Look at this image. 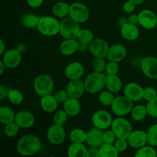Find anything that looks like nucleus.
<instances>
[{
	"mask_svg": "<svg viewBox=\"0 0 157 157\" xmlns=\"http://www.w3.org/2000/svg\"><path fill=\"white\" fill-rule=\"evenodd\" d=\"M0 66H1V70H0V75H2L3 73H4L5 68L6 67V64H4V62L2 61V60L0 61Z\"/></svg>",
	"mask_w": 157,
	"mask_h": 157,
	"instance_id": "6e6d98bb",
	"label": "nucleus"
},
{
	"mask_svg": "<svg viewBox=\"0 0 157 157\" xmlns=\"http://www.w3.org/2000/svg\"><path fill=\"white\" fill-rule=\"evenodd\" d=\"M136 157H156L157 152L155 147L150 145H145L140 148L137 149V151L135 153Z\"/></svg>",
	"mask_w": 157,
	"mask_h": 157,
	"instance_id": "72a5a7b5",
	"label": "nucleus"
},
{
	"mask_svg": "<svg viewBox=\"0 0 157 157\" xmlns=\"http://www.w3.org/2000/svg\"><path fill=\"white\" fill-rule=\"evenodd\" d=\"M68 114L65 112V110H59L55 111V114L53 115V122L55 124L60 126H64L67 122L68 119Z\"/></svg>",
	"mask_w": 157,
	"mask_h": 157,
	"instance_id": "58836bf2",
	"label": "nucleus"
},
{
	"mask_svg": "<svg viewBox=\"0 0 157 157\" xmlns=\"http://www.w3.org/2000/svg\"><path fill=\"white\" fill-rule=\"evenodd\" d=\"M91 121L94 127L102 130H106L110 128L113 120L111 114L108 111L99 110L94 113Z\"/></svg>",
	"mask_w": 157,
	"mask_h": 157,
	"instance_id": "1a4fd4ad",
	"label": "nucleus"
},
{
	"mask_svg": "<svg viewBox=\"0 0 157 157\" xmlns=\"http://www.w3.org/2000/svg\"><path fill=\"white\" fill-rule=\"evenodd\" d=\"M104 130L93 127L87 132V139L86 144L89 147H100L104 144Z\"/></svg>",
	"mask_w": 157,
	"mask_h": 157,
	"instance_id": "aec40b11",
	"label": "nucleus"
},
{
	"mask_svg": "<svg viewBox=\"0 0 157 157\" xmlns=\"http://www.w3.org/2000/svg\"><path fill=\"white\" fill-rule=\"evenodd\" d=\"M114 99L115 97L113 96V93L109 91L108 90H101L99 94V96H98V101H99V102L103 106H106V107L111 106Z\"/></svg>",
	"mask_w": 157,
	"mask_h": 157,
	"instance_id": "e433bc0d",
	"label": "nucleus"
},
{
	"mask_svg": "<svg viewBox=\"0 0 157 157\" xmlns=\"http://www.w3.org/2000/svg\"><path fill=\"white\" fill-rule=\"evenodd\" d=\"M106 75L104 73L93 71L89 74L84 80L86 92L95 94L101 92L105 87Z\"/></svg>",
	"mask_w": 157,
	"mask_h": 157,
	"instance_id": "f03ea898",
	"label": "nucleus"
},
{
	"mask_svg": "<svg viewBox=\"0 0 157 157\" xmlns=\"http://www.w3.org/2000/svg\"><path fill=\"white\" fill-rule=\"evenodd\" d=\"M66 90L70 98H76V99H80L86 91L84 83L80 79L69 80Z\"/></svg>",
	"mask_w": 157,
	"mask_h": 157,
	"instance_id": "a211bd4d",
	"label": "nucleus"
},
{
	"mask_svg": "<svg viewBox=\"0 0 157 157\" xmlns=\"http://www.w3.org/2000/svg\"><path fill=\"white\" fill-rule=\"evenodd\" d=\"M37 29L38 32L44 36H55L60 32V21L55 17H41Z\"/></svg>",
	"mask_w": 157,
	"mask_h": 157,
	"instance_id": "20e7f679",
	"label": "nucleus"
},
{
	"mask_svg": "<svg viewBox=\"0 0 157 157\" xmlns=\"http://www.w3.org/2000/svg\"><path fill=\"white\" fill-rule=\"evenodd\" d=\"M69 16L79 23H84L89 19L90 12L84 3L75 2L70 5Z\"/></svg>",
	"mask_w": 157,
	"mask_h": 157,
	"instance_id": "6e6552de",
	"label": "nucleus"
},
{
	"mask_svg": "<svg viewBox=\"0 0 157 157\" xmlns=\"http://www.w3.org/2000/svg\"><path fill=\"white\" fill-rule=\"evenodd\" d=\"M15 122L22 129H29L34 126L35 118L33 113L29 110H21L15 114Z\"/></svg>",
	"mask_w": 157,
	"mask_h": 157,
	"instance_id": "f3484780",
	"label": "nucleus"
},
{
	"mask_svg": "<svg viewBox=\"0 0 157 157\" xmlns=\"http://www.w3.org/2000/svg\"><path fill=\"white\" fill-rule=\"evenodd\" d=\"M69 138L71 143H85L87 139V132L80 128H75L70 132Z\"/></svg>",
	"mask_w": 157,
	"mask_h": 157,
	"instance_id": "473e14b6",
	"label": "nucleus"
},
{
	"mask_svg": "<svg viewBox=\"0 0 157 157\" xmlns=\"http://www.w3.org/2000/svg\"><path fill=\"white\" fill-rule=\"evenodd\" d=\"M33 88L35 93L41 97L51 94L55 88V81L50 75L41 74L34 80Z\"/></svg>",
	"mask_w": 157,
	"mask_h": 157,
	"instance_id": "7ed1b4c3",
	"label": "nucleus"
},
{
	"mask_svg": "<svg viewBox=\"0 0 157 157\" xmlns=\"http://www.w3.org/2000/svg\"><path fill=\"white\" fill-rule=\"evenodd\" d=\"M0 44H1V45H0V48H0V55H2L6 52V44H5L4 41L2 39H0Z\"/></svg>",
	"mask_w": 157,
	"mask_h": 157,
	"instance_id": "5fc2aeb1",
	"label": "nucleus"
},
{
	"mask_svg": "<svg viewBox=\"0 0 157 157\" xmlns=\"http://www.w3.org/2000/svg\"><path fill=\"white\" fill-rule=\"evenodd\" d=\"M103 139H104V144H113L115 141H116L117 136L116 135H115V133L113 132V130L110 129V130H106V131L104 132V136H103Z\"/></svg>",
	"mask_w": 157,
	"mask_h": 157,
	"instance_id": "de8ad7c7",
	"label": "nucleus"
},
{
	"mask_svg": "<svg viewBox=\"0 0 157 157\" xmlns=\"http://www.w3.org/2000/svg\"><path fill=\"white\" fill-rule=\"evenodd\" d=\"M139 25L144 29H153L157 26V15L150 9H144L138 14Z\"/></svg>",
	"mask_w": 157,
	"mask_h": 157,
	"instance_id": "ddd939ff",
	"label": "nucleus"
},
{
	"mask_svg": "<svg viewBox=\"0 0 157 157\" xmlns=\"http://www.w3.org/2000/svg\"><path fill=\"white\" fill-rule=\"evenodd\" d=\"M40 105L41 109L46 113H54L56 111L58 106V102L57 101L55 95L51 94L42 96L40 101Z\"/></svg>",
	"mask_w": 157,
	"mask_h": 157,
	"instance_id": "393cba45",
	"label": "nucleus"
},
{
	"mask_svg": "<svg viewBox=\"0 0 157 157\" xmlns=\"http://www.w3.org/2000/svg\"><path fill=\"white\" fill-rule=\"evenodd\" d=\"M130 1H131L132 2L134 3V4L136 5V6H139V5L142 4V3L144 2L145 1V0H130Z\"/></svg>",
	"mask_w": 157,
	"mask_h": 157,
	"instance_id": "4d7b16f0",
	"label": "nucleus"
},
{
	"mask_svg": "<svg viewBox=\"0 0 157 157\" xmlns=\"http://www.w3.org/2000/svg\"><path fill=\"white\" fill-rule=\"evenodd\" d=\"M87 149L84 143H72L67 149L69 157H86Z\"/></svg>",
	"mask_w": 157,
	"mask_h": 157,
	"instance_id": "bb28decb",
	"label": "nucleus"
},
{
	"mask_svg": "<svg viewBox=\"0 0 157 157\" xmlns=\"http://www.w3.org/2000/svg\"><path fill=\"white\" fill-rule=\"evenodd\" d=\"M15 114L12 108L6 106H2L0 107V122L3 125L9 124L15 121Z\"/></svg>",
	"mask_w": 157,
	"mask_h": 157,
	"instance_id": "c85d7f7f",
	"label": "nucleus"
},
{
	"mask_svg": "<svg viewBox=\"0 0 157 157\" xmlns=\"http://www.w3.org/2000/svg\"><path fill=\"white\" fill-rule=\"evenodd\" d=\"M120 71L119 63L116 61H109L108 63H107L106 66L105 72L107 75H117V73Z\"/></svg>",
	"mask_w": 157,
	"mask_h": 157,
	"instance_id": "37998d69",
	"label": "nucleus"
},
{
	"mask_svg": "<svg viewBox=\"0 0 157 157\" xmlns=\"http://www.w3.org/2000/svg\"><path fill=\"white\" fill-rule=\"evenodd\" d=\"M94 39V33L91 30L88 29H81L78 36V40L82 44H90Z\"/></svg>",
	"mask_w": 157,
	"mask_h": 157,
	"instance_id": "c9c22d12",
	"label": "nucleus"
},
{
	"mask_svg": "<svg viewBox=\"0 0 157 157\" xmlns=\"http://www.w3.org/2000/svg\"><path fill=\"white\" fill-rule=\"evenodd\" d=\"M22 56L18 49L12 48L6 51L2 55V61L8 68H15L17 67L21 63Z\"/></svg>",
	"mask_w": 157,
	"mask_h": 157,
	"instance_id": "4468645a",
	"label": "nucleus"
},
{
	"mask_svg": "<svg viewBox=\"0 0 157 157\" xmlns=\"http://www.w3.org/2000/svg\"><path fill=\"white\" fill-rule=\"evenodd\" d=\"M100 156L101 157H117L120 152L115 147L114 144H103L99 147Z\"/></svg>",
	"mask_w": 157,
	"mask_h": 157,
	"instance_id": "2f4dec72",
	"label": "nucleus"
},
{
	"mask_svg": "<svg viewBox=\"0 0 157 157\" xmlns=\"http://www.w3.org/2000/svg\"><path fill=\"white\" fill-rule=\"evenodd\" d=\"M157 96V91L156 89L153 87H147L144 88V93H143V99L147 101L153 100Z\"/></svg>",
	"mask_w": 157,
	"mask_h": 157,
	"instance_id": "c03bdc74",
	"label": "nucleus"
},
{
	"mask_svg": "<svg viewBox=\"0 0 157 157\" xmlns=\"http://www.w3.org/2000/svg\"><path fill=\"white\" fill-rule=\"evenodd\" d=\"M86 157H101L99 147H90V148L87 149Z\"/></svg>",
	"mask_w": 157,
	"mask_h": 157,
	"instance_id": "8fccbe9b",
	"label": "nucleus"
},
{
	"mask_svg": "<svg viewBox=\"0 0 157 157\" xmlns=\"http://www.w3.org/2000/svg\"><path fill=\"white\" fill-rule=\"evenodd\" d=\"M144 88L139 84L130 82L126 84L124 88V95L131 100L133 102H137L143 99Z\"/></svg>",
	"mask_w": 157,
	"mask_h": 157,
	"instance_id": "2eb2a0df",
	"label": "nucleus"
},
{
	"mask_svg": "<svg viewBox=\"0 0 157 157\" xmlns=\"http://www.w3.org/2000/svg\"><path fill=\"white\" fill-rule=\"evenodd\" d=\"M147 133L148 144L155 147H157V124L150 126Z\"/></svg>",
	"mask_w": 157,
	"mask_h": 157,
	"instance_id": "ea45409f",
	"label": "nucleus"
},
{
	"mask_svg": "<svg viewBox=\"0 0 157 157\" xmlns=\"http://www.w3.org/2000/svg\"><path fill=\"white\" fill-rule=\"evenodd\" d=\"M80 42L76 38H65L59 46V51L64 56L74 55L79 49Z\"/></svg>",
	"mask_w": 157,
	"mask_h": 157,
	"instance_id": "4be33fe9",
	"label": "nucleus"
},
{
	"mask_svg": "<svg viewBox=\"0 0 157 157\" xmlns=\"http://www.w3.org/2000/svg\"><path fill=\"white\" fill-rule=\"evenodd\" d=\"M54 95H55V98H56L58 104H64L70 98L67 90H58L55 92Z\"/></svg>",
	"mask_w": 157,
	"mask_h": 157,
	"instance_id": "49530a36",
	"label": "nucleus"
},
{
	"mask_svg": "<svg viewBox=\"0 0 157 157\" xmlns=\"http://www.w3.org/2000/svg\"><path fill=\"white\" fill-rule=\"evenodd\" d=\"M63 109L69 117H76L80 113L81 110V105L79 99L69 98L63 104Z\"/></svg>",
	"mask_w": 157,
	"mask_h": 157,
	"instance_id": "a878e982",
	"label": "nucleus"
},
{
	"mask_svg": "<svg viewBox=\"0 0 157 157\" xmlns=\"http://www.w3.org/2000/svg\"><path fill=\"white\" fill-rule=\"evenodd\" d=\"M140 68L143 74L150 79H157V58L147 56L141 60Z\"/></svg>",
	"mask_w": 157,
	"mask_h": 157,
	"instance_id": "9b49d317",
	"label": "nucleus"
},
{
	"mask_svg": "<svg viewBox=\"0 0 157 157\" xmlns=\"http://www.w3.org/2000/svg\"><path fill=\"white\" fill-rule=\"evenodd\" d=\"M123 9H124V12H125L126 13H133L135 11V9H136V5L133 2H132L131 1H130V0H127V1L124 4Z\"/></svg>",
	"mask_w": 157,
	"mask_h": 157,
	"instance_id": "09e8293b",
	"label": "nucleus"
},
{
	"mask_svg": "<svg viewBox=\"0 0 157 157\" xmlns=\"http://www.w3.org/2000/svg\"><path fill=\"white\" fill-rule=\"evenodd\" d=\"M89 51L95 58H107L109 51L108 43L103 38H94L88 46Z\"/></svg>",
	"mask_w": 157,
	"mask_h": 157,
	"instance_id": "f8f14e48",
	"label": "nucleus"
},
{
	"mask_svg": "<svg viewBox=\"0 0 157 157\" xmlns=\"http://www.w3.org/2000/svg\"><path fill=\"white\" fill-rule=\"evenodd\" d=\"M127 56V49L121 44H114L110 46L107 58L108 61L121 62Z\"/></svg>",
	"mask_w": 157,
	"mask_h": 157,
	"instance_id": "412c9836",
	"label": "nucleus"
},
{
	"mask_svg": "<svg viewBox=\"0 0 157 157\" xmlns=\"http://www.w3.org/2000/svg\"><path fill=\"white\" fill-rule=\"evenodd\" d=\"M128 22L131 23V24H139V16L136 14H131L130 16L128 17Z\"/></svg>",
	"mask_w": 157,
	"mask_h": 157,
	"instance_id": "603ef678",
	"label": "nucleus"
},
{
	"mask_svg": "<svg viewBox=\"0 0 157 157\" xmlns=\"http://www.w3.org/2000/svg\"><path fill=\"white\" fill-rule=\"evenodd\" d=\"M80 23L75 21L70 16L62 18L60 21L59 34L64 38H76L78 39V34L81 31Z\"/></svg>",
	"mask_w": 157,
	"mask_h": 157,
	"instance_id": "39448f33",
	"label": "nucleus"
},
{
	"mask_svg": "<svg viewBox=\"0 0 157 157\" xmlns=\"http://www.w3.org/2000/svg\"><path fill=\"white\" fill-rule=\"evenodd\" d=\"M147 110L149 116L157 118V96L147 104Z\"/></svg>",
	"mask_w": 157,
	"mask_h": 157,
	"instance_id": "79ce46f5",
	"label": "nucleus"
},
{
	"mask_svg": "<svg viewBox=\"0 0 157 157\" xmlns=\"http://www.w3.org/2000/svg\"><path fill=\"white\" fill-rule=\"evenodd\" d=\"M130 147L134 149H139L148 144L147 133L144 130H133L127 139Z\"/></svg>",
	"mask_w": 157,
	"mask_h": 157,
	"instance_id": "dca6fc26",
	"label": "nucleus"
},
{
	"mask_svg": "<svg viewBox=\"0 0 157 157\" xmlns=\"http://www.w3.org/2000/svg\"><path fill=\"white\" fill-rule=\"evenodd\" d=\"M8 100L13 105H19L24 101V95L20 90L11 89L8 91Z\"/></svg>",
	"mask_w": 157,
	"mask_h": 157,
	"instance_id": "f704fd0d",
	"label": "nucleus"
},
{
	"mask_svg": "<svg viewBox=\"0 0 157 157\" xmlns=\"http://www.w3.org/2000/svg\"><path fill=\"white\" fill-rule=\"evenodd\" d=\"M106 66L107 63L104 58H95L92 63V68L94 71L99 72V73H104L105 71Z\"/></svg>",
	"mask_w": 157,
	"mask_h": 157,
	"instance_id": "a19ab883",
	"label": "nucleus"
},
{
	"mask_svg": "<svg viewBox=\"0 0 157 157\" xmlns=\"http://www.w3.org/2000/svg\"><path fill=\"white\" fill-rule=\"evenodd\" d=\"M121 35L127 41H135L140 36V29L136 25L127 22L121 26Z\"/></svg>",
	"mask_w": 157,
	"mask_h": 157,
	"instance_id": "5701e85b",
	"label": "nucleus"
},
{
	"mask_svg": "<svg viewBox=\"0 0 157 157\" xmlns=\"http://www.w3.org/2000/svg\"><path fill=\"white\" fill-rule=\"evenodd\" d=\"M105 87L109 91L113 94L119 93L123 87L122 80L117 76V75H106Z\"/></svg>",
	"mask_w": 157,
	"mask_h": 157,
	"instance_id": "b1692460",
	"label": "nucleus"
},
{
	"mask_svg": "<svg viewBox=\"0 0 157 157\" xmlns=\"http://www.w3.org/2000/svg\"><path fill=\"white\" fill-rule=\"evenodd\" d=\"M41 17L33 13L25 14L21 18V24L27 29H35L38 27Z\"/></svg>",
	"mask_w": 157,
	"mask_h": 157,
	"instance_id": "7c9ffc66",
	"label": "nucleus"
},
{
	"mask_svg": "<svg viewBox=\"0 0 157 157\" xmlns=\"http://www.w3.org/2000/svg\"><path fill=\"white\" fill-rule=\"evenodd\" d=\"M8 91H9V90H6V88L4 87V86L3 85L0 86V100H1V101H2V100H4L5 98H7Z\"/></svg>",
	"mask_w": 157,
	"mask_h": 157,
	"instance_id": "864d4df0",
	"label": "nucleus"
},
{
	"mask_svg": "<svg viewBox=\"0 0 157 157\" xmlns=\"http://www.w3.org/2000/svg\"><path fill=\"white\" fill-rule=\"evenodd\" d=\"M19 129L20 127L14 121V122L9 123V124L5 125L4 129H3V133L7 137L12 138L18 135V132H19Z\"/></svg>",
	"mask_w": 157,
	"mask_h": 157,
	"instance_id": "4c0bfd02",
	"label": "nucleus"
},
{
	"mask_svg": "<svg viewBox=\"0 0 157 157\" xmlns=\"http://www.w3.org/2000/svg\"><path fill=\"white\" fill-rule=\"evenodd\" d=\"M46 136L48 142L52 145H61L64 143L66 138V131L64 128V126L54 124L48 129Z\"/></svg>",
	"mask_w": 157,
	"mask_h": 157,
	"instance_id": "9d476101",
	"label": "nucleus"
},
{
	"mask_svg": "<svg viewBox=\"0 0 157 157\" xmlns=\"http://www.w3.org/2000/svg\"><path fill=\"white\" fill-rule=\"evenodd\" d=\"M110 129L115 133L117 138L127 140L133 131L131 124L130 121L124 118V117H118L117 118L113 120Z\"/></svg>",
	"mask_w": 157,
	"mask_h": 157,
	"instance_id": "0eeeda50",
	"label": "nucleus"
},
{
	"mask_svg": "<svg viewBox=\"0 0 157 157\" xmlns=\"http://www.w3.org/2000/svg\"><path fill=\"white\" fill-rule=\"evenodd\" d=\"M70 11V5L66 2L60 1L55 3L52 7V13L57 18H64L69 15Z\"/></svg>",
	"mask_w": 157,
	"mask_h": 157,
	"instance_id": "cd10ccee",
	"label": "nucleus"
},
{
	"mask_svg": "<svg viewBox=\"0 0 157 157\" xmlns=\"http://www.w3.org/2000/svg\"><path fill=\"white\" fill-rule=\"evenodd\" d=\"M44 0H27V4L32 9H38L43 4Z\"/></svg>",
	"mask_w": 157,
	"mask_h": 157,
	"instance_id": "3c124183",
	"label": "nucleus"
},
{
	"mask_svg": "<svg viewBox=\"0 0 157 157\" xmlns=\"http://www.w3.org/2000/svg\"><path fill=\"white\" fill-rule=\"evenodd\" d=\"M41 140L34 134H26L18 140L16 145L17 152L21 156H29L40 151Z\"/></svg>",
	"mask_w": 157,
	"mask_h": 157,
	"instance_id": "f257e3e1",
	"label": "nucleus"
},
{
	"mask_svg": "<svg viewBox=\"0 0 157 157\" xmlns=\"http://www.w3.org/2000/svg\"><path fill=\"white\" fill-rule=\"evenodd\" d=\"M130 113H131V117L133 121H136V122L143 121L148 115L147 106L143 105V104H138V105L134 106Z\"/></svg>",
	"mask_w": 157,
	"mask_h": 157,
	"instance_id": "c756f323",
	"label": "nucleus"
},
{
	"mask_svg": "<svg viewBox=\"0 0 157 157\" xmlns=\"http://www.w3.org/2000/svg\"><path fill=\"white\" fill-rule=\"evenodd\" d=\"M84 72L83 64L78 61H72L65 67L64 75L68 80L81 79Z\"/></svg>",
	"mask_w": 157,
	"mask_h": 157,
	"instance_id": "6ab92c4d",
	"label": "nucleus"
},
{
	"mask_svg": "<svg viewBox=\"0 0 157 157\" xmlns=\"http://www.w3.org/2000/svg\"><path fill=\"white\" fill-rule=\"evenodd\" d=\"M114 146L120 153H124L127 150L129 145L128 140L127 139H122V138H117L116 141L114 142Z\"/></svg>",
	"mask_w": 157,
	"mask_h": 157,
	"instance_id": "a18cd8bd",
	"label": "nucleus"
},
{
	"mask_svg": "<svg viewBox=\"0 0 157 157\" xmlns=\"http://www.w3.org/2000/svg\"><path fill=\"white\" fill-rule=\"evenodd\" d=\"M111 110L113 113L117 117H124L130 113L134 107L133 102L126 96H118L115 98L111 104Z\"/></svg>",
	"mask_w": 157,
	"mask_h": 157,
	"instance_id": "423d86ee",
	"label": "nucleus"
}]
</instances>
